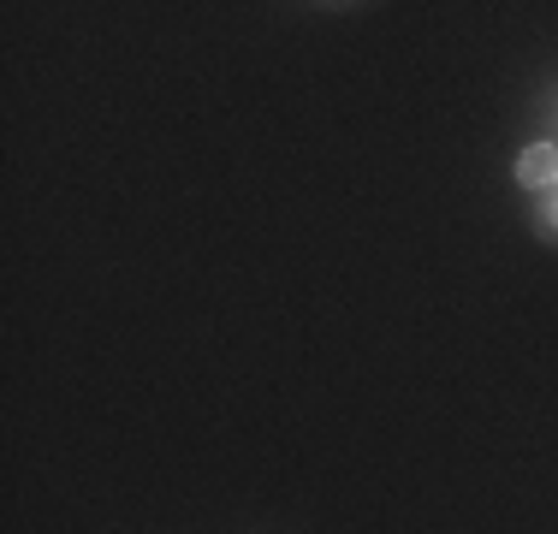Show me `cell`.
Returning <instances> with one entry per match:
<instances>
[{"instance_id":"cell-1","label":"cell","mask_w":558,"mask_h":534,"mask_svg":"<svg viewBox=\"0 0 558 534\" xmlns=\"http://www.w3.org/2000/svg\"><path fill=\"white\" fill-rule=\"evenodd\" d=\"M517 179H523L529 191H553L558 184V149L553 143H535V149L517 160Z\"/></svg>"},{"instance_id":"cell-2","label":"cell","mask_w":558,"mask_h":534,"mask_svg":"<svg viewBox=\"0 0 558 534\" xmlns=\"http://www.w3.org/2000/svg\"><path fill=\"white\" fill-rule=\"evenodd\" d=\"M541 232H547V238H558V184L547 191V203H541Z\"/></svg>"},{"instance_id":"cell-3","label":"cell","mask_w":558,"mask_h":534,"mask_svg":"<svg viewBox=\"0 0 558 534\" xmlns=\"http://www.w3.org/2000/svg\"><path fill=\"white\" fill-rule=\"evenodd\" d=\"M553 149H558V137H553Z\"/></svg>"}]
</instances>
